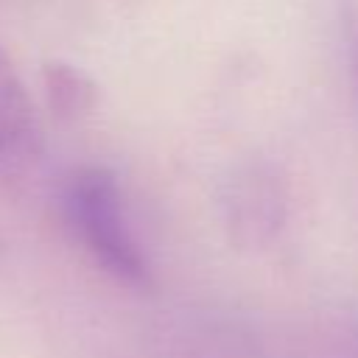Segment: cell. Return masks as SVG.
Here are the masks:
<instances>
[{
	"label": "cell",
	"mask_w": 358,
	"mask_h": 358,
	"mask_svg": "<svg viewBox=\"0 0 358 358\" xmlns=\"http://www.w3.org/2000/svg\"><path fill=\"white\" fill-rule=\"evenodd\" d=\"M67 227L87 255L129 288L151 285L148 257L129 224L120 185L112 171L84 165L73 171L62 190Z\"/></svg>",
	"instance_id": "cell-1"
},
{
	"label": "cell",
	"mask_w": 358,
	"mask_h": 358,
	"mask_svg": "<svg viewBox=\"0 0 358 358\" xmlns=\"http://www.w3.org/2000/svg\"><path fill=\"white\" fill-rule=\"evenodd\" d=\"M42 154V126L31 92L0 45V182L25 176Z\"/></svg>",
	"instance_id": "cell-2"
},
{
	"label": "cell",
	"mask_w": 358,
	"mask_h": 358,
	"mask_svg": "<svg viewBox=\"0 0 358 358\" xmlns=\"http://www.w3.org/2000/svg\"><path fill=\"white\" fill-rule=\"evenodd\" d=\"M45 87H48V98L53 109H59L62 115L87 112L95 98L92 81L73 64H50L45 70Z\"/></svg>",
	"instance_id": "cell-3"
},
{
	"label": "cell",
	"mask_w": 358,
	"mask_h": 358,
	"mask_svg": "<svg viewBox=\"0 0 358 358\" xmlns=\"http://www.w3.org/2000/svg\"><path fill=\"white\" fill-rule=\"evenodd\" d=\"M338 358H358V322L350 324V330L344 333L338 344Z\"/></svg>",
	"instance_id": "cell-4"
}]
</instances>
